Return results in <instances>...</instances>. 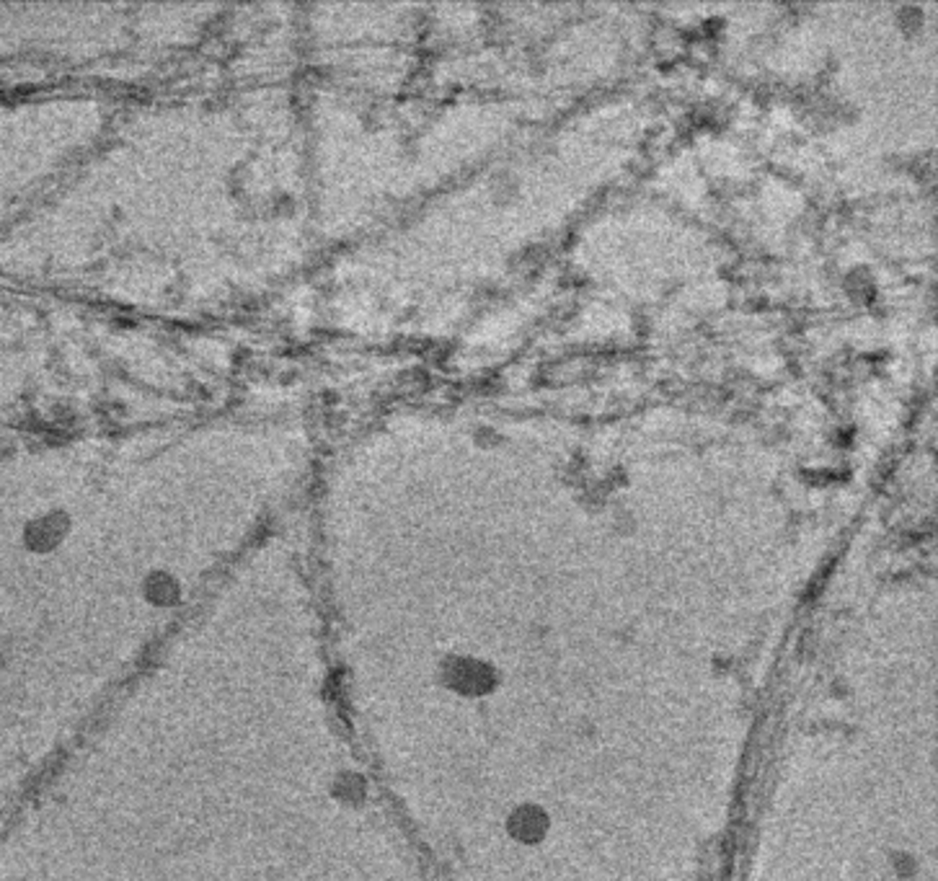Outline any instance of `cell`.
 <instances>
[{
    "mask_svg": "<svg viewBox=\"0 0 938 881\" xmlns=\"http://www.w3.org/2000/svg\"><path fill=\"white\" fill-rule=\"evenodd\" d=\"M440 680L447 690H452L458 695H469V698L486 695L496 686L494 669L486 661L473 660V657H458V654L443 661Z\"/></svg>",
    "mask_w": 938,
    "mask_h": 881,
    "instance_id": "1",
    "label": "cell"
},
{
    "mask_svg": "<svg viewBox=\"0 0 938 881\" xmlns=\"http://www.w3.org/2000/svg\"><path fill=\"white\" fill-rule=\"evenodd\" d=\"M143 597L148 605L158 608V611H171L181 603L184 589H181V582L169 571H150L143 582Z\"/></svg>",
    "mask_w": 938,
    "mask_h": 881,
    "instance_id": "2",
    "label": "cell"
},
{
    "mask_svg": "<svg viewBox=\"0 0 938 881\" xmlns=\"http://www.w3.org/2000/svg\"><path fill=\"white\" fill-rule=\"evenodd\" d=\"M328 794L334 802H339L344 807H360L368 799V781L354 770H339L331 776Z\"/></svg>",
    "mask_w": 938,
    "mask_h": 881,
    "instance_id": "3",
    "label": "cell"
},
{
    "mask_svg": "<svg viewBox=\"0 0 938 881\" xmlns=\"http://www.w3.org/2000/svg\"><path fill=\"white\" fill-rule=\"evenodd\" d=\"M510 833L519 840H535L544 835V817L530 807H522L510 819Z\"/></svg>",
    "mask_w": 938,
    "mask_h": 881,
    "instance_id": "4",
    "label": "cell"
}]
</instances>
